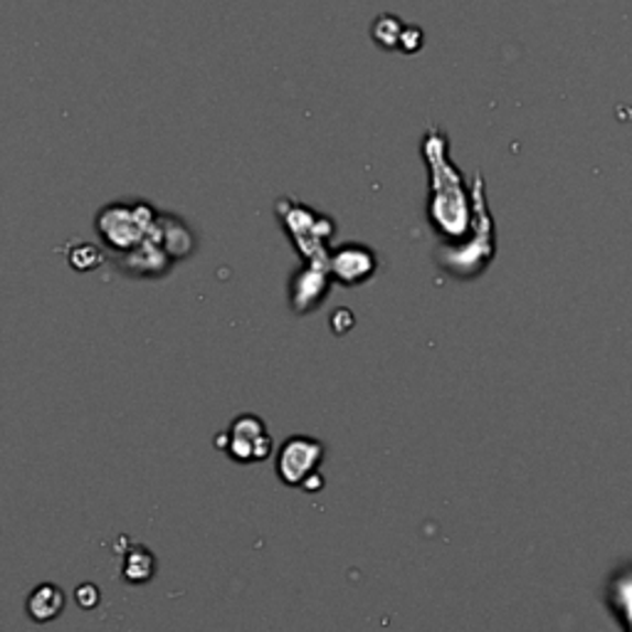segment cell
Wrapping results in <instances>:
<instances>
[{
	"label": "cell",
	"mask_w": 632,
	"mask_h": 632,
	"mask_svg": "<svg viewBox=\"0 0 632 632\" xmlns=\"http://www.w3.org/2000/svg\"><path fill=\"white\" fill-rule=\"evenodd\" d=\"M427 166L433 173V193H431V222L443 238L465 240L467 230L475 226L477 206L470 203L465 193V183L460 171H457L450 159H447V141L437 134V129L425 137Z\"/></svg>",
	"instance_id": "1"
},
{
	"label": "cell",
	"mask_w": 632,
	"mask_h": 632,
	"mask_svg": "<svg viewBox=\"0 0 632 632\" xmlns=\"http://www.w3.org/2000/svg\"><path fill=\"white\" fill-rule=\"evenodd\" d=\"M156 213L146 203H111L97 216V232L121 258L139 250L156 228Z\"/></svg>",
	"instance_id": "2"
},
{
	"label": "cell",
	"mask_w": 632,
	"mask_h": 632,
	"mask_svg": "<svg viewBox=\"0 0 632 632\" xmlns=\"http://www.w3.org/2000/svg\"><path fill=\"white\" fill-rule=\"evenodd\" d=\"M216 447L222 453H228L230 460L250 465L270 460L274 453V440L260 415L242 413L230 423L226 433H220L216 437Z\"/></svg>",
	"instance_id": "3"
},
{
	"label": "cell",
	"mask_w": 632,
	"mask_h": 632,
	"mask_svg": "<svg viewBox=\"0 0 632 632\" xmlns=\"http://www.w3.org/2000/svg\"><path fill=\"white\" fill-rule=\"evenodd\" d=\"M280 218L304 260L329 262L324 250V242L334 236V222L329 218L316 216L314 210L297 206V203L292 200L280 203Z\"/></svg>",
	"instance_id": "4"
},
{
	"label": "cell",
	"mask_w": 632,
	"mask_h": 632,
	"mask_svg": "<svg viewBox=\"0 0 632 632\" xmlns=\"http://www.w3.org/2000/svg\"><path fill=\"white\" fill-rule=\"evenodd\" d=\"M274 472L284 487H304L324 462V443L309 435H292L280 445Z\"/></svg>",
	"instance_id": "5"
},
{
	"label": "cell",
	"mask_w": 632,
	"mask_h": 632,
	"mask_svg": "<svg viewBox=\"0 0 632 632\" xmlns=\"http://www.w3.org/2000/svg\"><path fill=\"white\" fill-rule=\"evenodd\" d=\"M375 268H379V258L366 244H341L329 258L331 277L344 287H356V284L371 280Z\"/></svg>",
	"instance_id": "6"
},
{
	"label": "cell",
	"mask_w": 632,
	"mask_h": 632,
	"mask_svg": "<svg viewBox=\"0 0 632 632\" xmlns=\"http://www.w3.org/2000/svg\"><path fill=\"white\" fill-rule=\"evenodd\" d=\"M329 262H307L292 280V309L312 312L329 292Z\"/></svg>",
	"instance_id": "7"
},
{
	"label": "cell",
	"mask_w": 632,
	"mask_h": 632,
	"mask_svg": "<svg viewBox=\"0 0 632 632\" xmlns=\"http://www.w3.org/2000/svg\"><path fill=\"white\" fill-rule=\"evenodd\" d=\"M28 615L33 623H50L65 610V593L55 584H40L33 593L28 596Z\"/></svg>",
	"instance_id": "8"
},
{
	"label": "cell",
	"mask_w": 632,
	"mask_h": 632,
	"mask_svg": "<svg viewBox=\"0 0 632 632\" xmlns=\"http://www.w3.org/2000/svg\"><path fill=\"white\" fill-rule=\"evenodd\" d=\"M156 576V556L144 544H131L121 564V578L131 586H146Z\"/></svg>",
	"instance_id": "9"
},
{
	"label": "cell",
	"mask_w": 632,
	"mask_h": 632,
	"mask_svg": "<svg viewBox=\"0 0 632 632\" xmlns=\"http://www.w3.org/2000/svg\"><path fill=\"white\" fill-rule=\"evenodd\" d=\"M69 264H73V268L79 272L95 270L97 264H101V250L97 248V244L79 242L77 248L69 252Z\"/></svg>",
	"instance_id": "10"
},
{
	"label": "cell",
	"mask_w": 632,
	"mask_h": 632,
	"mask_svg": "<svg viewBox=\"0 0 632 632\" xmlns=\"http://www.w3.org/2000/svg\"><path fill=\"white\" fill-rule=\"evenodd\" d=\"M75 600H77L79 608L95 610V608L101 603V590H99L95 584H81V586L75 590Z\"/></svg>",
	"instance_id": "11"
}]
</instances>
